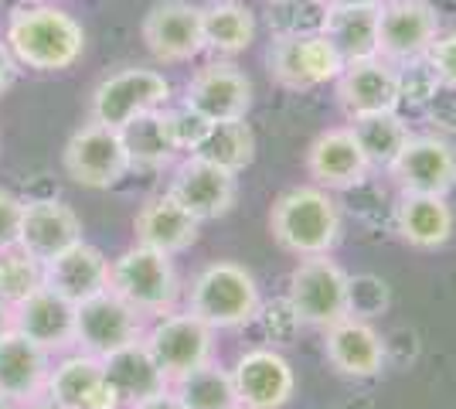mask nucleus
<instances>
[{
  "instance_id": "1",
  "label": "nucleus",
  "mask_w": 456,
  "mask_h": 409,
  "mask_svg": "<svg viewBox=\"0 0 456 409\" xmlns=\"http://www.w3.org/2000/svg\"><path fill=\"white\" fill-rule=\"evenodd\" d=\"M4 41L20 69L31 72H65L86 55V28L48 0L18 4L7 14Z\"/></svg>"
},
{
  "instance_id": "2",
  "label": "nucleus",
  "mask_w": 456,
  "mask_h": 409,
  "mask_svg": "<svg viewBox=\"0 0 456 409\" xmlns=\"http://www.w3.org/2000/svg\"><path fill=\"white\" fill-rule=\"evenodd\" d=\"M269 233L283 253L297 259L330 256L344 235L341 205L321 184L286 188L269 209Z\"/></svg>"
},
{
  "instance_id": "3",
  "label": "nucleus",
  "mask_w": 456,
  "mask_h": 409,
  "mask_svg": "<svg viewBox=\"0 0 456 409\" xmlns=\"http://www.w3.org/2000/svg\"><path fill=\"white\" fill-rule=\"evenodd\" d=\"M188 311L215 331L246 328L263 314L259 280L242 263H232V259L208 263L191 283Z\"/></svg>"
},
{
  "instance_id": "4",
  "label": "nucleus",
  "mask_w": 456,
  "mask_h": 409,
  "mask_svg": "<svg viewBox=\"0 0 456 409\" xmlns=\"http://www.w3.org/2000/svg\"><path fill=\"white\" fill-rule=\"evenodd\" d=\"M110 290L119 293L143 317L171 314L181 297V276L174 266V256L134 242L130 249L110 259Z\"/></svg>"
},
{
  "instance_id": "5",
  "label": "nucleus",
  "mask_w": 456,
  "mask_h": 409,
  "mask_svg": "<svg viewBox=\"0 0 456 409\" xmlns=\"http://www.w3.org/2000/svg\"><path fill=\"white\" fill-rule=\"evenodd\" d=\"M286 300L300 324L323 331L351 314V276L330 256H306L289 273Z\"/></svg>"
},
{
  "instance_id": "6",
  "label": "nucleus",
  "mask_w": 456,
  "mask_h": 409,
  "mask_svg": "<svg viewBox=\"0 0 456 409\" xmlns=\"http://www.w3.org/2000/svg\"><path fill=\"white\" fill-rule=\"evenodd\" d=\"M171 82L157 69H119L93 89L89 117H93V123L123 130L136 117L164 110L171 102Z\"/></svg>"
},
{
  "instance_id": "7",
  "label": "nucleus",
  "mask_w": 456,
  "mask_h": 409,
  "mask_svg": "<svg viewBox=\"0 0 456 409\" xmlns=\"http://www.w3.org/2000/svg\"><path fill=\"white\" fill-rule=\"evenodd\" d=\"M61 168L76 184L95 188V192H110L134 171L123 134L113 127L93 123V119L69 136V143L61 151Z\"/></svg>"
},
{
  "instance_id": "8",
  "label": "nucleus",
  "mask_w": 456,
  "mask_h": 409,
  "mask_svg": "<svg viewBox=\"0 0 456 409\" xmlns=\"http://www.w3.org/2000/svg\"><path fill=\"white\" fill-rule=\"evenodd\" d=\"M266 65L273 82L289 93L327 86L344 72L341 55L334 52V45L327 41L323 31L321 35H273Z\"/></svg>"
},
{
  "instance_id": "9",
  "label": "nucleus",
  "mask_w": 456,
  "mask_h": 409,
  "mask_svg": "<svg viewBox=\"0 0 456 409\" xmlns=\"http://www.w3.org/2000/svg\"><path fill=\"white\" fill-rule=\"evenodd\" d=\"M388 175L405 195L450 198L456 188V147L439 134H412L399 157L388 164Z\"/></svg>"
},
{
  "instance_id": "10",
  "label": "nucleus",
  "mask_w": 456,
  "mask_h": 409,
  "mask_svg": "<svg viewBox=\"0 0 456 409\" xmlns=\"http://www.w3.org/2000/svg\"><path fill=\"white\" fill-rule=\"evenodd\" d=\"M147 334L143 314L130 307L119 293L102 290L76 304V345L95 358H106L113 351L134 345Z\"/></svg>"
},
{
  "instance_id": "11",
  "label": "nucleus",
  "mask_w": 456,
  "mask_h": 409,
  "mask_svg": "<svg viewBox=\"0 0 456 409\" xmlns=\"http://www.w3.org/2000/svg\"><path fill=\"white\" fill-rule=\"evenodd\" d=\"M143 345L151 348L157 365L167 372V379H181L188 372L215 362V328L191 311L164 314L157 317L151 331L143 334Z\"/></svg>"
},
{
  "instance_id": "12",
  "label": "nucleus",
  "mask_w": 456,
  "mask_h": 409,
  "mask_svg": "<svg viewBox=\"0 0 456 409\" xmlns=\"http://www.w3.org/2000/svg\"><path fill=\"white\" fill-rule=\"evenodd\" d=\"M143 45L157 61L181 65L205 52L201 7L191 0H157L140 24Z\"/></svg>"
},
{
  "instance_id": "13",
  "label": "nucleus",
  "mask_w": 456,
  "mask_h": 409,
  "mask_svg": "<svg viewBox=\"0 0 456 409\" xmlns=\"http://www.w3.org/2000/svg\"><path fill=\"white\" fill-rule=\"evenodd\" d=\"M167 195L181 209H188L198 222H215V218H225L235 209L239 175H232L225 168L211 164L205 157L188 154L177 164L171 184H167Z\"/></svg>"
},
{
  "instance_id": "14",
  "label": "nucleus",
  "mask_w": 456,
  "mask_h": 409,
  "mask_svg": "<svg viewBox=\"0 0 456 409\" xmlns=\"http://www.w3.org/2000/svg\"><path fill=\"white\" fill-rule=\"evenodd\" d=\"M252 78L235 65V61H208L201 65L184 86V106L198 110L211 123H228V119H246L252 110Z\"/></svg>"
},
{
  "instance_id": "15",
  "label": "nucleus",
  "mask_w": 456,
  "mask_h": 409,
  "mask_svg": "<svg viewBox=\"0 0 456 409\" xmlns=\"http://www.w3.org/2000/svg\"><path fill=\"white\" fill-rule=\"evenodd\" d=\"M338 102L347 113V119H368L399 113L402 110V89H399V65L388 59H368L344 65L338 78Z\"/></svg>"
},
{
  "instance_id": "16",
  "label": "nucleus",
  "mask_w": 456,
  "mask_h": 409,
  "mask_svg": "<svg viewBox=\"0 0 456 409\" xmlns=\"http://www.w3.org/2000/svg\"><path fill=\"white\" fill-rule=\"evenodd\" d=\"M375 168L364 154L354 127H330L306 147V175L327 192H347L368 181Z\"/></svg>"
},
{
  "instance_id": "17",
  "label": "nucleus",
  "mask_w": 456,
  "mask_h": 409,
  "mask_svg": "<svg viewBox=\"0 0 456 409\" xmlns=\"http://www.w3.org/2000/svg\"><path fill=\"white\" fill-rule=\"evenodd\" d=\"M439 38V14L429 0H385L379 7V55L388 61L419 59Z\"/></svg>"
},
{
  "instance_id": "18",
  "label": "nucleus",
  "mask_w": 456,
  "mask_h": 409,
  "mask_svg": "<svg viewBox=\"0 0 456 409\" xmlns=\"http://www.w3.org/2000/svg\"><path fill=\"white\" fill-rule=\"evenodd\" d=\"M242 409H283L297 392L289 358L276 348H248L232 365Z\"/></svg>"
},
{
  "instance_id": "19",
  "label": "nucleus",
  "mask_w": 456,
  "mask_h": 409,
  "mask_svg": "<svg viewBox=\"0 0 456 409\" xmlns=\"http://www.w3.org/2000/svg\"><path fill=\"white\" fill-rule=\"evenodd\" d=\"M323 358L344 379H375L388 362V348L375 324L347 314L344 321L323 328Z\"/></svg>"
},
{
  "instance_id": "20",
  "label": "nucleus",
  "mask_w": 456,
  "mask_h": 409,
  "mask_svg": "<svg viewBox=\"0 0 456 409\" xmlns=\"http://www.w3.org/2000/svg\"><path fill=\"white\" fill-rule=\"evenodd\" d=\"M82 242V218L61 198H24L20 218V249L38 263L55 259L69 246Z\"/></svg>"
},
{
  "instance_id": "21",
  "label": "nucleus",
  "mask_w": 456,
  "mask_h": 409,
  "mask_svg": "<svg viewBox=\"0 0 456 409\" xmlns=\"http://www.w3.org/2000/svg\"><path fill=\"white\" fill-rule=\"evenodd\" d=\"M45 396H52L65 409H119V399L102 369V358H95L89 351L61 358L48 372Z\"/></svg>"
},
{
  "instance_id": "22",
  "label": "nucleus",
  "mask_w": 456,
  "mask_h": 409,
  "mask_svg": "<svg viewBox=\"0 0 456 409\" xmlns=\"http://www.w3.org/2000/svg\"><path fill=\"white\" fill-rule=\"evenodd\" d=\"M41 276L48 290H55L58 297L72 304H82L95 293L110 290V259L99 246L82 239L65 253H58L55 259L41 263Z\"/></svg>"
},
{
  "instance_id": "23",
  "label": "nucleus",
  "mask_w": 456,
  "mask_h": 409,
  "mask_svg": "<svg viewBox=\"0 0 456 409\" xmlns=\"http://www.w3.org/2000/svg\"><path fill=\"white\" fill-rule=\"evenodd\" d=\"M14 331L31 338L48 355L65 351L69 345H76V304L48 287H38L14 307Z\"/></svg>"
},
{
  "instance_id": "24",
  "label": "nucleus",
  "mask_w": 456,
  "mask_h": 409,
  "mask_svg": "<svg viewBox=\"0 0 456 409\" xmlns=\"http://www.w3.org/2000/svg\"><path fill=\"white\" fill-rule=\"evenodd\" d=\"M48 372H52V355L31 338H24L14 328L0 338V392L14 406L45 396Z\"/></svg>"
},
{
  "instance_id": "25",
  "label": "nucleus",
  "mask_w": 456,
  "mask_h": 409,
  "mask_svg": "<svg viewBox=\"0 0 456 409\" xmlns=\"http://www.w3.org/2000/svg\"><path fill=\"white\" fill-rule=\"evenodd\" d=\"M201 225L188 209H181L167 192L164 195H153L143 201V209L134 218V235L140 246H151L167 256L188 253L191 246L198 242Z\"/></svg>"
},
{
  "instance_id": "26",
  "label": "nucleus",
  "mask_w": 456,
  "mask_h": 409,
  "mask_svg": "<svg viewBox=\"0 0 456 409\" xmlns=\"http://www.w3.org/2000/svg\"><path fill=\"white\" fill-rule=\"evenodd\" d=\"M392 225L405 246L422 249V253H436L443 249L456 229V215L450 201L439 195H405L402 192Z\"/></svg>"
},
{
  "instance_id": "27",
  "label": "nucleus",
  "mask_w": 456,
  "mask_h": 409,
  "mask_svg": "<svg viewBox=\"0 0 456 409\" xmlns=\"http://www.w3.org/2000/svg\"><path fill=\"white\" fill-rule=\"evenodd\" d=\"M102 369H106V379L113 386L119 406H134V403H143L157 392L171 389L167 372L157 365L151 348L143 345V338L126 345V348L113 351V355H106Z\"/></svg>"
},
{
  "instance_id": "28",
  "label": "nucleus",
  "mask_w": 456,
  "mask_h": 409,
  "mask_svg": "<svg viewBox=\"0 0 456 409\" xmlns=\"http://www.w3.org/2000/svg\"><path fill=\"white\" fill-rule=\"evenodd\" d=\"M323 35L344 65L379 59V7H330Z\"/></svg>"
},
{
  "instance_id": "29",
  "label": "nucleus",
  "mask_w": 456,
  "mask_h": 409,
  "mask_svg": "<svg viewBox=\"0 0 456 409\" xmlns=\"http://www.w3.org/2000/svg\"><path fill=\"white\" fill-rule=\"evenodd\" d=\"M201 24H205V52H215L218 59L246 52L259 31L256 14L242 0H208L201 7Z\"/></svg>"
},
{
  "instance_id": "30",
  "label": "nucleus",
  "mask_w": 456,
  "mask_h": 409,
  "mask_svg": "<svg viewBox=\"0 0 456 409\" xmlns=\"http://www.w3.org/2000/svg\"><path fill=\"white\" fill-rule=\"evenodd\" d=\"M119 134H123V143L130 151L134 171H160V168H167L174 157L181 154L177 143H174L164 110H153V113L136 117Z\"/></svg>"
},
{
  "instance_id": "31",
  "label": "nucleus",
  "mask_w": 456,
  "mask_h": 409,
  "mask_svg": "<svg viewBox=\"0 0 456 409\" xmlns=\"http://www.w3.org/2000/svg\"><path fill=\"white\" fill-rule=\"evenodd\" d=\"M171 392L184 409H242L232 369H222L215 362L174 379Z\"/></svg>"
},
{
  "instance_id": "32",
  "label": "nucleus",
  "mask_w": 456,
  "mask_h": 409,
  "mask_svg": "<svg viewBox=\"0 0 456 409\" xmlns=\"http://www.w3.org/2000/svg\"><path fill=\"white\" fill-rule=\"evenodd\" d=\"M194 154L211 160V164H218V168H225L232 175H242L248 164L256 160V134H252V127H248L246 119L215 123Z\"/></svg>"
},
{
  "instance_id": "33",
  "label": "nucleus",
  "mask_w": 456,
  "mask_h": 409,
  "mask_svg": "<svg viewBox=\"0 0 456 409\" xmlns=\"http://www.w3.org/2000/svg\"><path fill=\"white\" fill-rule=\"evenodd\" d=\"M354 134L362 140L364 154L371 160V168H385L399 157V151L405 147V140L412 136L409 123L399 117V113H385V117H368V119H354L351 123Z\"/></svg>"
},
{
  "instance_id": "34",
  "label": "nucleus",
  "mask_w": 456,
  "mask_h": 409,
  "mask_svg": "<svg viewBox=\"0 0 456 409\" xmlns=\"http://www.w3.org/2000/svg\"><path fill=\"white\" fill-rule=\"evenodd\" d=\"M38 287H45V276H41V263L35 256H28L20 246L0 253V300L4 304L18 307L20 300H28Z\"/></svg>"
},
{
  "instance_id": "35",
  "label": "nucleus",
  "mask_w": 456,
  "mask_h": 409,
  "mask_svg": "<svg viewBox=\"0 0 456 409\" xmlns=\"http://www.w3.org/2000/svg\"><path fill=\"white\" fill-rule=\"evenodd\" d=\"M327 0H269L273 35H321L327 24Z\"/></svg>"
},
{
  "instance_id": "36",
  "label": "nucleus",
  "mask_w": 456,
  "mask_h": 409,
  "mask_svg": "<svg viewBox=\"0 0 456 409\" xmlns=\"http://www.w3.org/2000/svg\"><path fill=\"white\" fill-rule=\"evenodd\" d=\"M399 89H402V106H405V102H409V106H426L429 99L436 96L439 78H436V72H433V65H429L426 55L402 61Z\"/></svg>"
},
{
  "instance_id": "37",
  "label": "nucleus",
  "mask_w": 456,
  "mask_h": 409,
  "mask_svg": "<svg viewBox=\"0 0 456 409\" xmlns=\"http://www.w3.org/2000/svg\"><path fill=\"white\" fill-rule=\"evenodd\" d=\"M164 117H167V127H171V136L174 143H177V151H188L194 154L198 147H201V140L208 136V130L215 127L211 119H205L198 110H191V106H164Z\"/></svg>"
},
{
  "instance_id": "38",
  "label": "nucleus",
  "mask_w": 456,
  "mask_h": 409,
  "mask_svg": "<svg viewBox=\"0 0 456 409\" xmlns=\"http://www.w3.org/2000/svg\"><path fill=\"white\" fill-rule=\"evenodd\" d=\"M20 218H24V198L14 195L11 188H0V253L20 242Z\"/></svg>"
},
{
  "instance_id": "39",
  "label": "nucleus",
  "mask_w": 456,
  "mask_h": 409,
  "mask_svg": "<svg viewBox=\"0 0 456 409\" xmlns=\"http://www.w3.org/2000/svg\"><path fill=\"white\" fill-rule=\"evenodd\" d=\"M426 59H429L439 82L456 89V31L453 35H439V38L433 41V48L426 52Z\"/></svg>"
},
{
  "instance_id": "40",
  "label": "nucleus",
  "mask_w": 456,
  "mask_h": 409,
  "mask_svg": "<svg viewBox=\"0 0 456 409\" xmlns=\"http://www.w3.org/2000/svg\"><path fill=\"white\" fill-rule=\"evenodd\" d=\"M426 106H429V113H433V119H436V123L456 127V89H453V86H443V82H439L436 96L429 99Z\"/></svg>"
},
{
  "instance_id": "41",
  "label": "nucleus",
  "mask_w": 456,
  "mask_h": 409,
  "mask_svg": "<svg viewBox=\"0 0 456 409\" xmlns=\"http://www.w3.org/2000/svg\"><path fill=\"white\" fill-rule=\"evenodd\" d=\"M18 72H20V65L18 59L11 55V48H7V41L0 38V96L18 82Z\"/></svg>"
},
{
  "instance_id": "42",
  "label": "nucleus",
  "mask_w": 456,
  "mask_h": 409,
  "mask_svg": "<svg viewBox=\"0 0 456 409\" xmlns=\"http://www.w3.org/2000/svg\"><path fill=\"white\" fill-rule=\"evenodd\" d=\"M126 409H184V406H181V399H177L171 389H164V392H157V396H151V399L134 403V406H126Z\"/></svg>"
},
{
  "instance_id": "43",
  "label": "nucleus",
  "mask_w": 456,
  "mask_h": 409,
  "mask_svg": "<svg viewBox=\"0 0 456 409\" xmlns=\"http://www.w3.org/2000/svg\"><path fill=\"white\" fill-rule=\"evenodd\" d=\"M11 328H14V307L0 300V338L11 331Z\"/></svg>"
},
{
  "instance_id": "44",
  "label": "nucleus",
  "mask_w": 456,
  "mask_h": 409,
  "mask_svg": "<svg viewBox=\"0 0 456 409\" xmlns=\"http://www.w3.org/2000/svg\"><path fill=\"white\" fill-rule=\"evenodd\" d=\"M385 0H327V7H381Z\"/></svg>"
},
{
  "instance_id": "45",
  "label": "nucleus",
  "mask_w": 456,
  "mask_h": 409,
  "mask_svg": "<svg viewBox=\"0 0 456 409\" xmlns=\"http://www.w3.org/2000/svg\"><path fill=\"white\" fill-rule=\"evenodd\" d=\"M18 409H65V406H58L52 396H38V399H31V403H24Z\"/></svg>"
},
{
  "instance_id": "46",
  "label": "nucleus",
  "mask_w": 456,
  "mask_h": 409,
  "mask_svg": "<svg viewBox=\"0 0 456 409\" xmlns=\"http://www.w3.org/2000/svg\"><path fill=\"white\" fill-rule=\"evenodd\" d=\"M0 409H18V406H14V403H11V399H7L4 392H0Z\"/></svg>"
}]
</instances>
